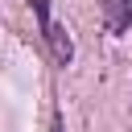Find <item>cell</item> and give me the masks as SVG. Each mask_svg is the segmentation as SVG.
Masks as SVG:
<instances>
[{
	"label": "cell",
	"mask_w": 132,
	"mask_h": 132,
	"mask_svg": "<svg viewBox=\"0 0 132 132\" xmlns=\"http://www.w3.org/2000/svg\"><path fill=\"white\" fill-rule=\"evenodd\" d=\"M103 25L111 37H124L132 29V0H103Z\"/></svg>",
	"instance_id": "7a4b0ae2"
},
{
	"label": "cell",
	"mask_w": 132,
	"mask_h": 132,
	"mask_svg": "<svg viewBox=\"0 0 132 132\" xmlns=\"http://www.w3.org/2000/svg\"><path fill=\"white\" fill-rule=\"evenodd\" d=\"M29 4H33V12H37V21H41V37H45V45H50L54 58L66 66V62L74 58V45H70V41L62 37V29L54 25V16H50V0H29Z\"/></svg>",
	"instance_id": "6da1fadb"
}]
</instances>
